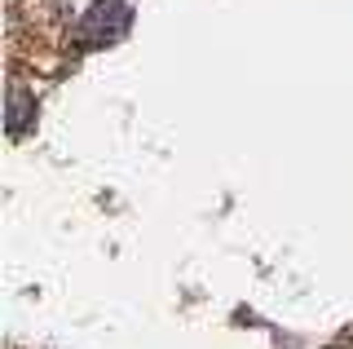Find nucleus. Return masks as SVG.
<instances>
[{
  "mask_svg": "<svg viewBox=\"0 0 353 349\" xmlns=\"http://www.w3.org/2000/svg\"><path fill=\"white\" fill-rule=\"evenodd\" d=\"M124 27H128L124 0H97L80 23V40L84 45H110L115 36H124Z\"/></svg>",
  "mask_w": 353,
  "mask_h": 349,
  "instance_id": "f257e3e1",
  "label": "nucleus"
}]
</instances>
